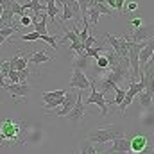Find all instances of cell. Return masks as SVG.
<instances>
[{
  "mask_svg": "<svg viewBox=\"0 0 154 154\" xmlns=\"http://www.w3.org/2000/svg\"><path fill=\"white\" fill-rule=\"evenodd\" d=\"M86 115V108H84V104H82V95H79L77 97V102L74 104V108L68 111V115H66V120L72 124V125H79L81 122H82V118Z\"/></svg>",
  "mask_w": 154,
  "mask_h": 154,
  "instance_id": "obj_5",
  "label": "cell"
},
{
  "mask_svg": "<svg viewBox=\"0 0 154 154\" xmlns=\"http://www.w3.org/2000/svg\"><path fill=\"white\" fill-rule=\"evenodd\" d=\"M27 2H29V0H27Z\"/></svg>",
  "mask_w": 154,
  "mask_h": 154,
  "instance_id": "obj_37",
  "label": "cell"
},
{
  "mask_svg": "<svg viewBox=\"0 0 154 154\" xmlns=\"http://www.w3.org/2000/svg\"><path fill=\"white\" fill-rule=\"evenodd\" d=\"M7 93H11L14 99H22V100H25V97L29 95V93H32V86L31 84H27V82H18V84H5V88H4Z\"/></svg>",
  "mask_w": 154,
  "mask_h": 154,
  "instance_id": "obj_8",
  "label": "cell"
},
{
  "mask_svg": "<svg viewBox=\"0 0 154 154\" xmlns=\"http://www.w3.org/2000/svg\"><path fill=\"white\" fill-rule=\"evenodd\" d=\"M152 34H154V27L152 25H140V27L133 29V32H131V39H127V41H133V43L149 41V39H152Z\"/></svg>",
  "mask_w": 154,
  "mask_h": 154,
  "instance_id": "obj_9",
  "label": "cell"
},
{
  "mask_svg": "<svg viewBox=\"0 0 154 154\" xmlns=\"http://www.w3.org/2000/svg\"><path fill=\"white\" fill-rule=\"evenodd\" d=\"M97 61H95V68H99V70H102V72H106L108 70V59L104 57V56H99V57H95Z\"/></svg>",
  "mask_w": 154,
  "mask_h": 154,
  "instance_id": "obj_24",
  "label": "cell"
},
{
  "mask_svg": "<svg viewBox=\"0 0 154 154\" xmlns=\"http://www.w3.org/2000/svg\"><path fill=\"white\" fill-rule=\"evenodd\" d=\"M113 152H120V154H129L131 152V138L127 136H120L113 140V147L109 151H106V154H113Z\"/></svg>",
  "mask_w": 154,
  "mask_h": 154,
  "instance_id": "obj_10",
  "label": "cell"
},
{
  "mask_svg": "<svg viewBox=\"0 0 154 154\" xmlns=\"http://www.w3.org/2000/svg\"><path fill=\"white\" fill-rule=\"evenodd\" d=\"M90 84H91V81L88 79V75H86L82 70H77V68H74V70H72V77H70V88L82 91V90H88V88H90Z\"/></svg>",
  "mask_w": 154,
  "mask_h": 154,
  "instance_id": "obj_7",
  "label": "cell"
},
{
  "mask_svg": "<svg viewBox=\"0 0 154 154\" xmlns=\"http://www.w3.org/2000/svg\"><path fill=\"white\" fill-rule=\"evenodd\" d=\"M129 25H133L134 29H136V27H140V25H142V18H140V16H136V18H133V20L129 22Z\"/></svg>",
  "mask_w": 154,
  "mask_h": 154,
  "instance_id": "obj_34",
  "label": "cell"
},
{
  "mask_svg": "<svg viewBox=\"0 0 154 154\" xmlns=\"http://www.w3.org/2000/svg\"><path fill=\"white\" fill-rule=\"evenodd\" d=\"M86 104H90V106H91V104L99 106V108H100V115H108V113H109V106H108V102H106V95L95 90V81H91V84H90V95H88V99H86Z\"/></svg>",
  "mask_w": 154,
  "mask_h": 154,
  "instance_id": "obj_3",
  "label": "cell"
},
{
  "mask_svg": "<svg viewBox=\"0 0 154 154\" xmlns=\"http://www.w3.org/2000/svg\"><path fill=\"white\" fill-rule=\"evenodd\" d=\"M70 50H72V52H77V56L84 54V47H82V41H81V39H77V41H74V43H70Z\"/></svg>",
  "mask_w": 154,
  "mask_h": 154,
  "instance_id": "obj_27",
  "label": "cell"
},
{
  "mask_svg": "<svg viewBox=\"0 0 154 154\" xmlns=\"http://www.w3.org/2000/svg\"><path fill=\"white\" fill-rule=\"evenodd\" d=\"M95 41H97L95 34H88V38L82 41V47H84V50H86V48H90L91 45H95Z\"/></svg>",
  "mask_w": 154,
  "mask_h": 154,
  "instance_id": "obj_30",
  "label": "cell"
},
{
  "mask_svg": "<svg viewBox=\"0 0 154 154\" xmlns=\"http://www.w3.org/2000/svg\"><path fill=\"white\" fill-rule=\"evenodd\" d=\"M66 91H68V90H56V91H43V93H41V99H43L45 102H48V100H52V99H57V97H65V95H66Z\"/></svg>",
  "mask_w": 154,
  "mask_h": 154,
  "instance_id": "obj_17",
  "label": "cell"
},
{
  "mask_svg": "<svg viewBox=\"0 0 154 154\" xmlns=\"http://www.w3.org/2000/svg\"><path fill=\"white\" fill-rule=\"evenodd\" d=\"M39 39H43L45 43H48V45L54 48V52H57V48H59V47H57V39H59L57 36H48V34H45V36H39Z\"/></svg>",
  "mask_w": 154,
  "mask_h": 154,
  "instance_id": "obj_23",
  "label": "cell"
},
{
  "mask_svg": "<svg viewBox=\"0 0 154 154\" xmlns=\"http://www.w3.org/2000/svg\"><path fill=\"white\" fill-rule=\"evenodd\" d=\"M74 68H77V70L90 68V70H91V57H88L86 54H81V56H77L75 61H74Z\"/></svg>",
  "mask_w": 154,
  "mask_h": 154,
  "instance_id": "obj_15",
  "label": "cell"
},
{
  "mask_svg": "<svg viewBox=\"0 0 154 154\" xmlns=\"http://www.w3.org/2000/svg\"><path fill=\"white\" fill-rule=\"evenodd\" d=\"M91 5L99 11V14H108V16H113V18L116 16L115 13H113V11H111V9H109L104 2H95V4H91Z\"/></svg>",
  "mask_w": 154,
  "mask_h": 154,
  "instance_id": "obj_19",
  "label": "cell"
},
{
  "mask_svg": "<svg viewBox=\"0 0 154 154\" xmlns=\"http://www.w3.org/2000/svg\"><path fill=\"white\" fill-rule=\"evenodd\" d=\"M124 136V127L120 125H115V124H109L106 127H97L93 131L88 133L86 140L91 142V143H106V142H113L115 138H120Z\"/></svg>",
  "mask_w": 154,
  "mask_h": 154,
  "instance_id": "obj_1",
  "label": "cell"
},
{
  "mask_svg": "<svg viewBox=\"0 0 154 154\" xmlns=\"http://www.w3.org/2000/svg\"><path fill=\"white\" fill-rule=\"evenodd\" d=\"M20 39H22V41H38L39 34L32 31V32H29V34H22V36H20Z\"/></svg>",
  "mask_w": 154,
  "mask_h": 154,
  "instance_id": "obj_28",
  "label": "cell"
},
{
  "mask_svg": "<svg viewBox=\"0 0 154 154\" xmlns=\"http://www.w3.org/2000/svg\"><path fill=\"white\" fill-rule=\"evenodd\" d=\"M99 11L93 7V5H90L88 7V22H91V27H97L99 25Z\"/></svg>",
  "mask_w": 154,
  "mask_h": 154,
  "instance_id": "obj_20",
  "label": "cell"
},
{
  "mask_svg": "<svg viewBox=\"0 0 154 154\" xmlns=\"http://www.w3.org/2000/svg\"><path fill=\"white\" fill-rule=\"evenodd\" d=\"M97 149H95V143L88 142V140H82L81 145H79V154H95Z\"/></svg>",
  "mask_w": 154,
  "mask_h": 154,
  "instance_id": "obj_18",
  "label": "cell"
},
{
  "mask_svg": "<svg viewBox=\"0 0 154 154\" xmlns=\"http://www.w3.org/2000/svg\"><path fill=\"white\" fill-rule=\"evenodd\" d=\"M5 41H7V39H5V38H2V36H0V47H2V45H4Z\"/></svg>",
  "mask_w": 154,
  "mask_h": 154,
  "instance_id": "obj_35",
  "label": "cell"
},
{
  "mask_svg": "<svg viewBox=\"0 0 154 154\" xmlns=\"http://www.w3.org/2000/svg\"><path fill=\"white\" fill-rule=\"evenodd\" d=\"M104 50H106V47H102V45H100V47H90V48L84 50V54H86L88 57H99L100 52H104Z\"/></svg>",
  "mask_w": 154,
  "mask_h": 154,
  "instance_id": "obj_21",
  "label": "cell"
},
{
  "mask_svg": "<svg viewBox=\"0 0 154 154\" xmlns=\"http://www.w3.org/2000/svg\"><path fill=\"white\" fill-rule=\"evenodd\" d=\"M124 4H125V0H115V11L124 13Z\"/></svg>",
  "mask_w": 154,
  "mask_h": 154,
  "instance_id": "obj_33",
  "label": "cell"
},
{
  "mask_svg": "<svg viewBox=\"0 0 154 154\" xmlns=\"http://www.w3.org/2000/svg\"><path fill=\"white\" fill-rule=\"evenodd\" d=\"M18 29H20V25H14V23H13V27L0 29V36H2V38H5V39H9L13 34H14V32H16V31H18Z\"/></svg>",
  "mask_w": 154,
  "mask_h": 154,
  "instance_id": "obj_22",
  "label": "cell"
},
{
  "mask_svg": "<svg viewBox=\"0 0 154 154\" xmlns=\"http://www.w3.org/2000/svg\"><path fill=\"white\" fill-rule=\"evenodd\" d=\"M152 52H154V39H149L145 45H143V48L140 50V54H138V66L142 68L149 59H152Z\"/></svg>",
  "mask_w": 154,
  "mask_h": 154,
  "instance_id": "obj_12",
  "label": "cell"
},
{
  "mask_svg": "<svg viewBox=\"0 0 154 154\" xmlns=\"http://www.w3.org/2000/svg\"><path fill=\"white\" fill-rule=\"evenodd\" d=\"M95 154H106V151H97Z\"/></svg>",
  "mask_w": 154,
  "mask_h": 154,
  "instance_id": "obj_36",
  "label": "cell"
},
{
  "mask_svg": "<svg viewBox=\"0 0 154 154\" xmlns=\"http://www.w3.org/2000/svg\"><path fill=\"white\" fill-rule=\"evenodd\" d=\"M47 16H48V20H50V23L52 25H56L57 23V14H59V11H61V7H57V0H47Z\"/></svg>",
  "mask_w": 154,
  "mask_h": 154,
  "instance_id": "obj_14",
  "label": "cell"
},
{
  "mask_svg": "<svg viewBox=\"0 0 154 154\" xmlns=\"http://www.w3.org/2000/svg\"><path fill=\"white\" fill-rule=\"evenodd\" d=\"M79 95H81V91H79V90L70 88V90L66 91V95H65L63 104H61V106H57V108H56V111H48V113H54L56 116H66V115H68V111L74 108V104L77 102V97H79Z\"/></svg>",
  "mask_w": 154,
  "mask_h": 154,
  "instance_id": "obj_4",
  "label": "cell"
},
{
  "mask_svg": "<svg viewBox=\"0 0 154 154\" xmlns=\"http://www.w3.org/2000/svg\"><path fill=\"white\" fill-rule=\"evenodd\" d=\"M31 25H32V18L31 16H27V14L20 16V27H31Z\"/></svg>",
  "mask_w": 154,
  "mask_h": 154,
  "instance_id": "obj_31",
  "label": "cell"
},
{
  "mask_svg": "<svg viewBox=\"0 0 154 154\" xmlns=\"http://www.w3.org/2000/svg\"><path fill=\"white\" fill-rule=\"evenodd\" d=\"M65 39H68L70 43H74V41L79 39V32H75L74 29H66V31H65V36H63V41H65Z\"/></svg>",
  "mask_w": 154,
  "mask_h": 154,
  "instance_id": "obj_26",
  "label": "cell"
},
{
  "mask_svg": "<svg viewBox=\"0 0 154 154\" xmlns=\"http://www.w3.org/2000/svg\"><path fill=\"white\" fill-rule=\"evenodd\" d=\"M149 143H152L149 136H145V134H136L134 138H131V152H134V154L142 152Z\"/></svg>",
  "mask_w": 154,
  "mask_h": 154,
  "instance_id": "obj_11",
  "label": "cell"
},
{
  "mask_svg": "<svg viewBox=\"0 0 154 154\" xmlns=\"http://www.w3.org/2000/svg\"><path fill=\"white\" fill-rule=\"evenodd\" d=\"M136 97H138L140 106H142L143 109H149V108L152 106V93H149V91H145V90H143V91H140Z\"/></svg>",
  "mask_w": 154,
  "mask_h": 154,
  "instance_id": "obj_16",
  "label": "cell"
},
{
  "mask_svg": "<svg viewBox=\"0 0 154 154\" xmlns=\"http://www.w3.org/2000/svg\"><path fill=\"white\" fill-rule=\"evenodd\" d=\"M11 11H13V14H18V16H23V14H25L22 4H18V2H14V4L11 5Z\"/></svg>",
  "mask_w": 154,
  "mask_h": 154,
  "instance_id": "obj_29",
  "label": "cell"
},
{
  "mask_svg": "<svg viewBox=\"0 0 154 154\" xmlns=\"http://www.w3.org/2000/svg\"><path fill=\"white\" fill-rule=\"evenodd\" d=\"M124 9H125V11H129V13H134V11L138 9V2H127Z\"/></svg>",
  "mask_w": 154,
  "mask_h": 154,
  "instance_id": "obj_32",
  "label": "cell"
},
{
  "mask_svg": "<svg viewBox=\"0 0 154 154\" xmlns=\"http://www.w3.org/2000/svg\"><path fill=\"white\" fill-rule=\"evenodd\" d=\"M113 91L116 93V97L113 99V102L120 106V104H122V100H124V97H125V90H124V88H120V86H115V90H113Z\"/></svg>",
  "mask_w": 154,
  "mask_h": 154,
  "instance_id": "obj_25",
  "label": "cell"
},
{
  "mask_svg": "<svg viewBox=\"0 0 154 154\" xmlns=\"http://www.w3.org/2000/svg\"><path fill=\"white\" fill-rule=\"evenodd\" d=\"M22 131H23V125L7 118L2 122L0 125V140H2V145H16V143H22Z\"/></svg>",
  "mask_w": 154,
  "mask_h": 154,
  "instance_id": "obj_2",
  "label": "cell"
},
{
  "mask_svg": "<svg viewBox=\"0 0 154 154\" xmlns=\"http://www.w3.org/2000/svg\"><path fill=\"white\" fill-rule=\"evenodd\" d=\"M104 38L108 39V43L113 47V52H115L116 56L127 59V38H116V36L109 34V32H106Z\"/></svg>",
  "mask_w": 154,
  "mask_h": 154,
  "instance_id": "obj_6",
  "label": "cell"
},
{
  "mask_svg": "<svg viewBox=\"0 0 154 154\" xmlns=\"http://www.w3.org/2000/svg\"><path fill=\"white\" fill-rule=\"evenodd\" d=\"M50 59H54V54H50L48 50L31 52V57H29V61H31L34 66H39L41 63H47V61H50Z\"/></svg>",
  "mask_w": 154,
  "mask_h": 154,
  "instance_id": "obj_13",
  "label": "cell"
}]
</instances>
